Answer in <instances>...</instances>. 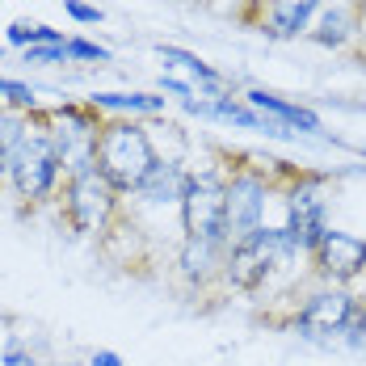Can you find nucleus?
<instances>
[{
	"mask_svg": "<svg viewBox=\"0 0 366 366\" xmlns=\"http://www.w3.org/2000/svg\"><path fill=\"white\" fill-rule=\"evenodd\" d=\"M354 320V303L345 291H320L307 299V307L299 312V329L307 337H320V332H345Z\"/></svg>",
	"mask_w": 366,
	"mask_h": 366,
	"instance_id": "9",
	"label": "nucleus"
},
{
	"mask_svg": "<svg viewBox=\"0 0 366 366\" xmlns=\"http://www.w3.org/2000/svg\"><path fill=\"white\" fill-rule=\"evenodd\" d=\"M325 236V185L299 182L291 194V219H287V240L295 249H316Z\"/></svg>",
	"mask_w": 366,
	"mask_h": 366,
	"instance_id": "6",
	"label": "nucleus"
},
{
	"mask_svg": "<svg viewBox=\"0 0 366 366\" xmlns=\"http://www.w3.org/2000/svg\"><path fill=\"white\" fill-rule=\"evenodd\" d=\"M215 261H219V240H185L182 249V269L189 278H207L211 269H215Z\"/></svg>",
	"mask_w": 366,
	"mask_h": 366,
	"instance_id": "15",
	"label": "nucleus"
},
{
	"mask_svg": "<svg viewBox=\"0 0 366 366\" xmlns=\"http://www.w3.org/2000/svg\"><path fill=\"white\" fill-rule=\"evenodd\" d=\"M185 232L194 240H219L227 236V185L215 177H189L182 194Z\"/></svg>",
	"mask_w": 366,
	"mask_h": 366,
	"instance_id": "3",
	"label": "nucleus"
},
{
	"mask_svg": "<svg viewBox=\"0 0 366 366\" xmlns=\"http://www.w3.org/2000/svg\"><path fill=\"white\" fill-rule=\"evenodd\" d=\"M156 156L147 144L144 127L135 122H110L97 135V173L114 185V189H139L144 177L152 173Z\"/></svg>",
	"mask_w": 366,
	"mask_h": 366,
	"instance_id": "1",
	"label": "nucleus"
},
{
	"mask_svg": "<svg viewBox=\"0 0 366 366\" xmlns=\"http://www.w3.org/2000/svg\"><path fill=\"white\" fill-rule=\"evenodd\" d=\"M160 59H164V68H169V80L173 84H182L185 93H194V84H202L207 93H219L223 80L202 59H194V55H185V51H177V46H160Z\"/></svg>",
	"mask_w": 366,
	"mask_h": 366,
	"instance_id": "10",
	"label": "nucleus"
},
{
	"mask_svg": "<svg viewBox=\"0 0 366 366\" xmlns=\"http://www.w3.org/2000/svg\"><path fill=\"white\" fill-rule=\"evenodd\" d=\"M9 177L17 185L21 198H46L51 185L59 177V156H55V144L46 131H26V139L13 152V164H9Z\"/></svg>",
	"mask_w": 366,
	"mask_h": 366,
	"instance_id": "2",
	"label": "nucleus"
},
{
	"mask_svg": "<svg viewBox=\"0 0 366 366\" xmlns=\"http://www.w3.org/2000/svg\"><path fill=\"white\" fill-rule=\"evenodd\" d=\"M93 102L97 106H114V110H144V114H156L164 106L160 97H147V93H131V97L127 93H97Z\"/></svg>",
	"mask_w": 366,
	"mask_h": 366,
	"instance_id": "18",
	"label": "nucleus"
},
{
	"mask_svg": "<svg viewBox=\"0 0 366 366\" xmlns=\"http://www.w3.org/2000/svg\"><path fill=\"white\" fill-rule=\"evenodd\" d=\"M46 135H51V144H55L59 164H68V169H72V177H76V173L97 169V135H102V127H97L89 114L59 110Z\"/></svg>",
	"mask_w": 366,
	"mask_h": 366,
	"instance_id": "4",
	"label": "nucleus"
},
{
	"mask_svg": "<svg viewBox=\"0 0 366 366\" xmlns=\"http://www.w3.org/2000/svg\"><path fill=\"white\" fill-rule=\"evenodd\" d=\"M9 42L13 46H46V42H64L59 30H46V26H30V21H17V26H9Z\"/></svg>",
	"mask_w": 366,
	"mask_h": 366,
	"instance_id": "17",
	"label": "nucleus"
},
{
	"mask_svg": "<svg viewBox=\"0 0 366 366\" xmlns=\"http://www.w3.org/2000/svg\"><path fill=\"white\" fill-rule=\"evenodd\" d=\"M0 325H4V320H0Z\"/></svg>",
	"mask_w": 366,
	"mask_h": 366,
	"instance_id": "26",
	"label": "nucleus"
},
{
	"mask_svg": "<svg viewBox=\"0 0 366 366\" xmlns=\"http://www.w3.org/2000/svg\"><path fill=\"white\" fill-rule=\"evenodd\" d=\"M320 0H274V34L291 38L307 26V17L316 13Z\"/></svg>",
	"mask_w": 366,
	"mask_h": 366,
	"instance_id": "14",
	"label": "nucleus"
},
{
	"mask_svg": "<svg viewBox=\"0 0 366 366\" xmlns=\"http://www.w3.org/2000/svg\"><path fill=\"white\" fill-rule=\"evenodd\" d=\"M68 55H76V59H97V64L110 59L102 46H93V42H84V38H72V42H68Z\"/></svg>",
	"mask_w": 366,
	"mask_h": 366,
	"instance_id": "22",
	"label": "nucleus"
},
{
	"mask_svg": "<svg viewBox=\"0 0 366 366\" xmlns=\"http://www.w3.org/2000/svg\"><path fill=\"white\" fill-rule=\"evenodd\" d=\"M0 93L17 106V110H26V106H34V93L26 89V84H17V80H0Z\"/></svg>",
	"mask_w": 366,
	"mask_h": 366,
	"instance_id": "21",
	"label": "nucleus"
},
{
	"mask_svg": "<svg viewBox=\"0 0 366 366\" xmlns=\"http://www.w3.org/2000/svg\"><path fill=\"white\" fill-rule=\"evenodd\" d=\"M249 102H253L257 114H269L274 122H282V127H299V131H320V118L312 110H303V106H291V102H282V97H274V93H249Z\"/></svg>",
	"mask_w": 366,
	"mask_h": 366,
	"instance_id": "12",
	"label": "nucleus"
},
{
	"mask_svg": "<svg viewBox=\"0 0 366 366\" xmlns=\"http://www.w3.org/2000/svg\"><path fill=\"white\" fill-rule=\"evenodd\" d=\"M269 269H274V265L257 253V244L240 240V244L232 249V261H227V278H232V287L253 291V287H261V282H265V274H269Z\"/></svg>",
	"mask_w": 366,
	"mask_h": 366,
	"instance_id": "11",
	"label": "nucleus"
},
{
	"mask_svg": "<svg viewBox=\"0 0 366 366\" xmlns=\"http://www.w3.org/2000/svg\"><path fill=\"white\" fill-rule=\"evenodd\" d=\"M93 366H122V358L110 354V350H102V354H93Z\"/></svg>",
	"mask_w": 366,
	"mask_h": 366,
	"instance_id": "25",
	"label": "nucleus"
},
{
	"mask_svg": "<svg viewBox=\"0 0 366 366\" xmlns=\"http://www.w3.org/2000/svg\"><path fill=\"white\" fill-rule=\"evenodd\" d=\"M350 34V17L337 9V13H325L320 17V30H316V42H325V46H341Z\"/></svg>",
	"mask_w": 366,
	"mask_h": 366,
	"instance_id": "19",
	"label": "nucleus"
},
{
	"mask_svg": "<svg viewBox=\"0 0 366 366\" xmlns=\"http://www.w3.org/2000/svg\"><path fill=\"white\" fill-rule=\"evenodd\" d=\"M68 215H72L76 232H102L114 215V185L89 169V173H76L72 177V189H68Z\"/></svg>",
	"mask_w": 366,
	"mask_h": 366,
	"instance_id": "5",
	"label": "nucleus"
},
{
	"mask_svg": "<svg viewBox=\"0 0 366 366\" xmlns=\"http://www.w3.org/2000/svg\"><path fill=\"white\" fill-rule=\"evenodd\" d=\"M350 341H354V345H358V350H366V312H358V316H354V320H350Z\"/></svg>",
	"mask_w": 366,
	"mask_h": 366,
	"instance_id": "23",
	"label": "nucleus"
},
{
	"mask_svg": "<svg viewBox=\"0 0 366 366\" xmlns=\"http://www.w3.org/2000/svg\"><path fill=\"white\" fill-rule=\"evenodd\" d=\"M261 211H265V189L257 177H236L227 185V236L249 240L261 227Z\"/></svg>",
	"mask_w": 366,
	"mask_h": 366,
	"instance_id": "8",
	"label": "nucleus"
},
{
	"mask_svg": "<svg viewBox=\"0 0 366 366\" xmlns=\"http://www.w3.org/2000/svg\"><path fill=\"white\" fill-rule=\"evenodd\" d=\"M68 13H72L76 21H102V13L89 9V4H80V0H68Z\"/></svg>",
	"mask_w": 366,
	"mask_h": 366,
	"instance_id": "24",
	"label": "nucleus"
},
{
	"mask_svg": "<svg viewBox=\"0 0 366 366\" xmlns=\"http://www.w3.org/2000/svg\"><path fill=\"white\" fill-rule=\"evenodd\" d=\"M139 194H144L147 202H173V198H182L185 182H182V173H177V164L156 160V164H152V173L144 177V185H139Z\"/></svg>",
	"mask_w": 366,
	"mask_h": 366,
	"instance_id": "13",
	"label": "nucleus"
},
{
	"mask_svg": "<svg viewBox=\"0 0 366 366\" xmlns=\"http://www.w3.org/2000/svg\"><path fill=\"white\" fill-rule=\"evenodd\" d=\"M30 64H55V59H68V42H46V46H30L26 51Z\"/></svg>",
	"mask_w": 366,
	"mask_h": 366,
	"instance_id": "20",
	"label": "nucleus"
},
{
	"mask_svg": "<svg viewBox=\"0 0 366 366\" xmlns=\"http://www.w3.org/2000/svg\"><path fill=\"white\" fill-rule=\"evenodd\" d=\"M312 253H316L320 274H329V278H354L366 265V240L350 236V232H329L325 227V236L316 240Z\"/></svg>",
	"mask_w": 366,
	"mask_h": 366,
	"instance_id": "7",
	"label": "nucleus"
},
{
	"mask_svg": "<svg viewBox=\"0 0 366 366\" xmlns=\"http://www.w3.org/2000/svg\"><path fill=\"white\" fill-rule=\"evenodd\" d=\"M26 122L21 118H13V114H4L0 118V177H9V164H13V152H17V144L26 139Z\"/></svg>",
	"mask_w": 366,
	"mask_h": 366,
	"instance_id": "16",
	"label": "nucleus"
}]
</instances>
